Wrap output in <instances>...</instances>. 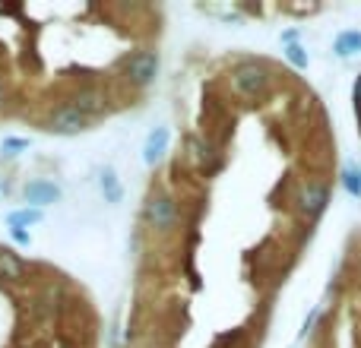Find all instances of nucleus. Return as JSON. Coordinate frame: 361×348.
I'll use <instances>...</instances> for the list:
<instances>
[{"label":"nucleus","mask_w":361,"mask_h":348,"mask_svg":"<svg viewBox=\"0 0 361 348\" xmlns=\"http://www.w3.org/2000/svg\"><path fill=\"white\" fill-rule=\"evenodd\" d=\"M231 76H235V89L241 95H247V99H257V95L267 92L269 76H267V70H263L260 63H241Z\"/></svg>","instance_id":"1"},{"label":"nucleus","mask_w":361,"mask_h":348,"mask_svg":"<svg viewBox=\"0 0 361 348\" xmlns=\"http://www.w3.org/2000/svg\"><path fill=\"white\" fill-rule=\"evenodd\" d=\"M86 127H89V118L82 111H76L73 105H61L48 118V130L51 133H61V137H73V133L86 130Z\"/></svg>","instance_id":"2"},{"label":"nucleus","mask_w":361,"mask_h":348,"mask_svg":"<svg viewBox=\"0 0 361 348\" xmlns=\"http://www.w3.org/2000/svg\"><path fill=\"white\" fill-rule=\"evenodd\" d=\"M124 70L137 86H149L159 73V57L152 54V51H137V54H130L124 61Z\"/></svg>","instance_id":"3"},{"label":"nucleus","mask_w":361,"mask_h":348,"mask_svg":"<svg viewBox=\"0 0 361 348\" xmlns=\"http://www.w3.org/2000/svg\"><path fill=\"white\" fill-rule=\"evenodd\" d=\"M146 218H149L152 228L159 231H169L175 228V218H178V206L171 197H152L149 206H146Z\"/></svg>","instance_id":"4"},{"label":"nucleus","mask_w":361,"mask_h":348,"mask_svg":"<svg viewBox=\"0 0 361 348\" xmlns=\"http://www.w3.org/2000/svg\"><path fill=\"white\" fill-rule=\"evenodd\" d=\"M326 203H330V190H326L324 184H305L298 193V209L305 212L307 218H317L320 212L326 209Z\"/></svg>","instance_id":"5"},{"label":"nucleus","mask_w":361,"mask_h":348,"mask_svg":"<svg viewBox=\"0 0 361 348\" xmlns=\"http://www.w3.org/2000/svg\"><path fill=\"white\" fill-rule=\"evenodd\" d=\"M169 139H171V133L165 130V127H156V130L146 137V146H143V162L146 165H156L159 159L165 156V149H169Z\"/></svg>","instance_id":"6"},{"label":"nucleus","mask_w":361,"mask_h":348,"mask_svg":"<svg viewBox=\"0 0 361 348\" xmlns=\"http://www.w3.org/2000/svg\"><path fill=\"white\" fill-rule=\"evenodd\" d=\"M25 199L35 206H48V203H57L61 199V187L51 184V180H32L25 187Z\"/></svg>","instance_id":"7"},{"label":"nucleus","mask_w":361,"mask_h":348,"mask_svg":"<svg viewBox=\"0 0 361 348\" xmlns=\"http://www.w3.org/2000/svg\"><path fill=\"white\" fill-rule=\"evenodd\" d=\"M76 111H82L86 118H92V114H99V111H105V95L102 92H95V89H82L80 95H76Z\"/></svg>","instance_id":"8"},{"label":"nucleus","mask_w":361,"mask_h":348,"mask_svg":"<svg viewBox=\"0 0 361 348\" xmlns=\"http://www.w3.org/2000/svg\"><path fill=\"white\" fill-rule=\"evenodd\" d=\"M25 273V266L19 263L16 254H10V250H0V279L6 282H19Z\"/></svg>","instance_id":"9"},{"label":"nucleus","mask_w":361,"mask_h":348,"mask_svg":"<svg viewBox=\"0 0 361 348\" xmlns=\"http://www.w3.org/2000/svg\"><path fill=\"white\" fill-rule=\"evenodd\" d=\"M361 54V32H343L336 38V54L339 57H349V54Z\"/></svg>","instance_id":"10"},{"label":"nucleus","mask_w":361,"mask_h":348,"mask_svg":"<svg viewBox=\"0 0 361 348\" xmlns=\"http://www.w3.org/2000/svg\"><path fill=\"white\" fill-rule=\"evenodd\" d=\"M35 222H42V209H19L10 216L13 228H25V225H35Z\"/></svg>","instance_id":"11"},{"label":"nucleus","mask_w":361,"mask_h":348,"mask_svg":"<svg viewBox=\"0 0 361 348\" xmlns=\"http://www.w3.org/2000/svg\"><path fill=\"white\" fill-rule=\"evenodd\" d=\"M102 190H105V199H108V203H118V199H121V184H118V178H114L111 168L102 174Z\"/></svg>","instance_id":"12"},{"label":"nucleus","mask_w":361,"mask_h":348,"mask_svg":"<svg viewBox=\"0 0 361 348\" xmlns=\"http://www.w3.org/2000/svg\"><path fill=\"white\" fill-rule=\"evenodd\" d=\"M343 184H345V190H349L352 197H361V178H358L355 168H345L343 171Z\"/></svg>","instance_id":"13"},{"label":"nucleus","mask_w":361,"mask_h":348,"mask_svg":"<svg viewBox=\"0 0 361 348\" xmlns=\"http://www.w3.org/2000/svg\"><path fill=\"white\" fill-rule=\"evenodd\" d=\"M190 149H193V159H197L200 165H209L212 162V149H209V146H203L200 139H190Z\"/></svg>","instance_id":"14"},{"label":"nucleus","mask_w":361,"mask_h":348,"mask_svg":"<svg viewBox=\"0 0 361 348\" xmlns=\"http://www.w3.org/2000/svg\"><path fill=\"white\" fill-rule=\"evenodd\" d=\"M286 54H288V61H292L295 67H307V51L301 48V44H295V42H292V44H288Z\"/></svg>","instance_id":"15"},{"label":"nucleus","mask_w":361,"mask_h":348,"mask_svg":"<svg viewBox=\"0 0 361 348\" xmlns=\"http://www.w3.org/2000/svg\"><path fill=\"white\" fill-rule=\"evenodd\" d=\"M29 146V139H4V152L6 156H16L19 149H25Z\"/></svg>","instance_id":"16"},{"label":"nucleus","mask_w":361,"mask_h":348,"mask_svg":"<svg viewBox=\"0 0 361 348\" xmlns=\"http://www.w3.org/2000/svg\"><path fill=\"white\" fill-rule=\"evenodd\" d=\"M355 111H358V124H361V76L355 80Z\"/></svg>","instance_id":"17"},{"label":"nucleus","mask_w":361,"mask_h":348,"mask_svg":"<svg viewBox=\"0 0 361 348\" xmlns=\"http://www.w3.org/2000/svg\"><path fill=\"white\" fill-rule=\"evenodd\" d=\"M13 241H16V244H29V235H25L23 228H13Z\"/></svg>","instance_id":"18"},{"label":"nucleus","mask_w":361,"mask_h":348,"mask_svg":"<svg viewBox=\"0 0 361 348\" xmlns=\"http://www.w3.org/2000/svg\"><path fill=\"white\" fill-rule=\"evenodd\" d=\"M358 178H361V168H358Z\"/></svg>","instance_id":"19"}]
</instances>
